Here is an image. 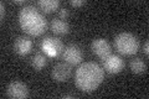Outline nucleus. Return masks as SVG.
<instances>
[{
	"label": "nucleus",
	"mask_w": 149,
	"mask_h": 99,
	"mask_svg": "<svg viewBox=\"0 0 149 99\" xmlns=\"http://www.w3.org/2000/svg\"><path fill=\"white\" fill-rule=\"evenodd\" d=\"M124 68V61L118 55H109L103 58V69L111 74L122 72Z\"/></svg>",
	"instance_id": "nucleus-5"
},
{
	"label": "nucleus",
	"mask_w": 149,
	"mask_h": 99,
	"mask_svg": "<svg viewBox=\"0 0 149 99\" xmlns=\"http://www.w3.org/2000/svg\"><path fill=\"white\" fill-rule=\"evenodd\" d=\"M47 64V57L42 53H36L35 56H32L31 58V66L36 71H41L45 66Z\"/></svg>",
	"instance_id": "nucleus-13"
},
{
	"label": "nucleus",
	"mask_w": 149,
	"mask_h": 99,
	"mask_svg": "<svg viewBox=\"0 0 149 99\" xmlns=\"http://www.w3.org/2000/svg\"><path fill=\"white\" fill-rule=\"evenodd\" d=\"M14 4H16V5H24L25 1L24 0H14Z\"/></svg>",
	"instance_id": "nucleus-19"
},
{
	"label": "nucleus",
	"mask_w": 149,
	"mask_h": 99,
	"mask_svg": "<svg viewBox=\"0 0 149 99\" xmlns=\"http://www.w3.org/2000/svg\"><path fill=\"white\" fill-rule=\"evenodd\" d=\"M70 4H71L72 6H83L86 4V1L85 0H71V1H70Z\"/></svg>",
	"instance_id": "nucleus-16"
},
{
	"label": "nucleus",
	"mask_w": 149,
	"mask_h": 99,
	"mask_svg": "<svg viewBox=\"0 0 149 99\" xmlns=\"http://www.w3.org/2000/svg\"><path fill=\"white\" fill-rule=\"evenodd\" d=\"M14 51L19 56H26L31 52L32 50V41L26 36H19L17 39L14 41Z\"/></svg>",
	"instance_id": "nucleus-10"
},
{
	"label": "nucleus",
	"mask_w": 149,
	"mask_h": 99,
	"mask_svg": "<svg viewBox=\"0 0 149 99\" xmlns=\"http://www.w3.org/2000/svg\"><path fill=\"white\" fill-rule=\"evenodd\" d=\"M51 31L56 35H66L70 31V25L61 19H54L51 21Z\"/></svg>",
	"instance_id": "nucleus-11"
},
{
	"label": "nucleus",
	"mask_w": 149,
	"mask_h": 99,
	"mask_svg": "<svg viewBox=\"0 0 149 99\" xmlns=\"http://www.w3.org/2000/svg\"><path fill=\"white\" fill-rule=\"evenodd\" d=\"M104 79V71L96 62L81 63L76 69L74 83L82 92L91 93L98 88Z\"/></svg>",
	"instance_id": "nucleus-1"
},
{
	"label": "nucleus",
	"mask_w": 149,
	"mask_h": 99,
	"mask_svg": "<svg viewBox=\"0 0 149 99\" xmlns=\"http://www.w3.org/2000/svg\"><path fill=\"white\" fill-rule=\"evenodd\" d=\"M41 48L50 57H56V56H58L60 53L63 52L65 46H63V42L58 37L47 36L41 42Z\"/></svg>",
	"instance_id": "nucleus-4"
},
{
	"label": "nucleus",
	"mask_w": 149,
	"mask_h": 99,
	"mask_svg": "<svg viewBox=\"0 0 149 99\" xmlns=\"http://www.w3.org/2000/svg\"><path fill=\"white\" fill-rule=\"evenodd\" d=\"M130 69H132L133 73H137V74H141L144 73L147 71V64L144 63V61L142 58H133L130 61Z\"/></svg>",
	"instance_id": "nucleus-14"
},
{
	"label": "nucleus",
	"mask_w": 149,
	"mask_h": 99,
	"mask_svg": "<svg viewBox=\"0 0 149 99\" xmlns=\"http://www.w3.org/2000/svg\"><path fill=\"white\" fill-rule=\"evenodd\" d=\"M143 51H144V53L148 56V53H149V42H148V41L146 42V44H144V46H143Z\"/></svg>",
	"instance_id": "nucleus-18"
},
{
	"label": "nucleus",
	"mask_w": 149,
	"mask_h": 99,
	"mask_svg": "<svg viewBox=\"0 0 149 99\" xmlns=\"http://www.w3.org/2000/svg\"><path fill=\"white\" fill-rule=\"evenodd\" d=\"M114 47L120 55L132 56L138 52L139 40L130 32H120L114 39Z\"/></svg>",
	"instance_id": "nucleus-3"
},
{
	"label": "nucleus",
	"mask_w": 149,
	"mask_h": 99,
	"mask_svg": "<svg viewBox=\"0 0 149 99\" xmlns=\"http://www.w3.org/2000/svg\"><path fill=\"white\" fill-rule=\"evenodd\" d=\"M6 96L9 98H15V99H24L29 97V88L25 83L20 81H14L9 83L6 88Z\"/></svg>",
	"instance_id": "nucleus-6"
},
{
	"label": "nucleus",
	"mask_w": 149,
	"mask_h": 99,
	"mask_svg": "<svg viewBox=\"0 0 149 99\" xmlns=\"http://www.w3.org/2000/svg\"><path fill=\"white\" fill-rule=\"evenodd\" d=\"M68 15H70L68 10H67V9H65V8L58 11V19H61V20H66V19L68 17Z\"/></svg>",
	"instance_id": "nucleus-15"
},
{
	"label": "nucleus",
	"mask_w": 149,
	"mask_h": 99,
	"mask_svg": "<svg viewBox=\"0 0 149 99\" xmlns=\"http://www.w3.org/2000/svg\"><path fill=\"white\" fill-rule=\"evenodd\" d=\"M71 74H72V68L67 62H60L55 64L52 72H51V76H52V78L56 82H66L71 77Z\"/></svg>",
	"instance_id": "nucleus-8"
},
{
	"label": "nucleus",
	"mask_w": 149,
	"mask_h": 99,
	"mask_svg": "<svg viewBox=\"0 0 149 99\" xmlns=\"http://www.w3.org/2000/svg\"><path fill=\"white\" fill-rule=\"evenodd\" d=\"M91 48H92V52L95 53L96 56H98L100 58L103 60L104 57L111 55V45L109 42L107 41L106 39H96L92 41V45H91Z\"/></svg>",
	"instance_id": "nucleus-9"
},
{
	"label": "nucleus",
	"mask_w": 149,
	"mask_h": 99,
	"mask_svg": "<svg viewBox=\"0 0 149 99\" xmlns=\"http://www.w3.org/2000/svg\"><path fill=\"white\" fill-rule=\"evenodd\" d=\"M63 98H73L72 94H66V96H63Z\"/></svg>",
	"instance_id": "nucleus-20"
},
{
	"label": "nucleus",
	"mask_w": 149,
	"mask_h": 99,
	"mask_svg": "<svg viewBox=\"0 0 149 99\" xmlns=\"http://www.w3.org/2000/svg\"><path fill=\"white\" fill-rule=\"evenodd\" d=\"M62 57L65 60V62H67L68 64H78L81 63V61L83 58L82 50L77 45H68L65 47Z\"/></svg>",
	"instance_id": "nucleus-7"
},
{
	"label": "nucleus",
	"mask_w": 149,
	"mask_h": 99,
	"mask_svg": "<svg viewBox=\"0 0 149 99\" xmlns=\"http://www.w3.org/2000/svg\"><path fill=\"white\" fill-rule=\"evenodd\" d=\"M0 8H1V14H0V19L4 20V16H5V6H4V1L0 3Z\"/></svg>",
	"instance_id": "nucleus-17"
},
{
	"label": "nucleus",
	"mask_w": 149,
	"mask_h": 99,
	"mask_svg": "<svg viewBox=\"0 0 149 99\" xmlns=\"http://www.w3.org/2000/svg\"><path fill=\"white\" fill-rule=\"evenodd\" d=\"M37 6L46 14H51L56 11L60 6V1L58 0H40L37 1Z\"/></svg>",
	"instance_id": "nucleus-12"
},
{
	"label": "nucleus",
	"mask_w": 149,
	"mask_h": 99,
	"mask_svg": "<svg viewBox=\"0 0 149 99\" xmlns=\"http://www.w3.org/2000/svg\"><path fill=\"white\" fill-rule=\"evenodd\" d=\"M19 24L21 30L30 36H41L47 29L45 16L35 6H24L19 12Z\"/></svg>",
	"instance_id": "nucleus-2"
}]
</instances>
